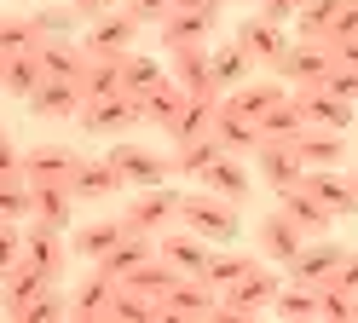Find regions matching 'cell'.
Here are the masks:
<instances>
[{
  "instance_id": "1",
  "label": "cell",
  "mask_w": 358,
  "mask_h": 323,
  "mask_svg": "<svg viewBox=\"0 0 358 323\" xmlns=\"http://www.w3.org/2000/svg\"><path fill=\"white\" fill-rule=\"evenodd\" d=\"M278 289H283V283H278V271L266 266V260H255L243 283H231L226 294H220V306H214V323H249V317H260V312L278 300Z\"/></svg>"
},
{
  "instance_id": "2",
  "label": "cell",
  "mask_w": 358,
  "mask_h": 323,
  "mask_svg": "<svg viewBox=\"0 0 358 323\" xmlns=\"http://www.w3.org/2000/svg\"><path fill=\"white\" fill-rule=\"evenodd\" d=\"M179 225H191L196 237H208V243H231V237H237V202L214 196L208 185H203V191L185 196V208H179Z\"/></svg>"
},
{
  "instance_id": "3",
  "label": "cell",
  "mask_w": 358,
  "mask_h": 323,
  "mask_svg": "<svg viewBox=\"0 0 358 323\" xmlns=\"http://www.w3.org/2000/svg\"><path fill=\"white\" fill-rule=\"evenodd\" d=\"M179 208H185V196H179V191L150 185V191H139V196L122 208V220H127V231H139V237H162V231L179 225Z\"/></svg>"
},
{
  "instance_id": "4",
  "label": "cell",
  "mask_w": 358,
  "mask_h": 323,
  "mask_svg": "<svg viewBox=\"0 0 358 323\" xmlns=\"http://www.w3.org/2000/svg\"><path fill=\"white\" fill-rule=\"evenodd\" d=\"M329 69H335V46H329V41H295V46L283 52L278 76L301 92V87H324V81H329Z\"/></svg>"
},
{
  "instance_id": "5",
  "label": "cell",
  "mask_w": 358,
  "mask_h": 323,
  "mask_svg": "<svg viewBox=\"0 0 358 323\" xmlns=\"http://www.w3.org/2000/svg\"><path fill=\"white\" fill-rule=\"evenodd\" d=\"M133 122H145V104L133 99V92H116V99H87L81 110V127L93 138H122Z\"/></svg>"
},
{
  "instance_id": "6",
  "label": "cell",
  "mask_w": 358,
  "mask_h": 323,
  "mask_svg": "<svg viewBox=\"0 0 358 323\" xmlns=\"http://www.w3.org/2000/svg\"><path fill=\"white\" fill-rule=\"evenodd\" d=\"M139 29H145V23L133 17V12L116 6V12H99V17H93V29H87L81 46H87L93 58H127V52H133V35H139Z\"/></svg>"
},
{
  "instance_id": "7",
  "label": "cell",
  "mask_w": 358,
  "mask_h": 323,
  "mask_svg": "<svg viewBox=\"0 0 358 323\" xmlns=\"http://www.w3.org/2000/svg\"><path fill=\"white\" fill-rule=\"evenodd\" d=\"M255 168H260V179L272 185V191L283 196V191H295V185H306V162H301V150L295 145H283V138H266V145L255 150Z\"/></svg>"
},
{
  "instance_id": "8",
  "label": "cell",
  "mask_w": 358,
  "mask_h": 323,
  "mask_svg": "<svg viewBox=\"0 0 358 323\" xmlns=\"http://www.w3.org/2000/svg\"><path fill=\"white\" fill-rule=\"evenodd\" d=\"M237 41H243V52H249L260 69H278L283 64V52L295 41L283 35V23L278 17H266V12H255V17H243V29H237Z\"/></svg>"
},
{
  "instance_id": "9",
  "label": "cell",
  "mask_w": 358,
  "mask_h": 323,
  "mask_svg": "<svg viewBox=\"0 0 358 323\" xmlns=\"http://www.w3.org/2000/svg\"><path fill=\"white\" fill-rule=\"evenodd\" d=\"M341 260H347V248H335L329 237H306V248L295 254V260H289V277H295V283H312V289H324V283H335Z\"/></svg>"
},
{
  "instance_id": "10",
  "label": "cell",
  "mask_w": 358,
  "mask_h": 323,
  "mask_svg": "<svg viewBox=\"0 0 358 323\" xmlns=\"http://www.w3.org/2000/svg\"><path fill=\"white\" fill-rule=\"evenodd\" d=\"M81 162L87 156L70 145H35V150H24V173H29V185H70Z\"/></svg>"
},
{
  "instance_id": "11",
  "label": "cell",
  "mask_w": 358,
  "mask_h": 323,
  "mask_svg": "<svg viewBox=\"0 0 358 323\" xmlns=\"http://www.w3.org/2000/svg\"><path fill=\"white\" fill-rule=\"evenodd\" d=\"M29 110L41 115V122H81V110H87V92H81V81H41L35 87V99H29Z\"/></svg>"
},
{
  "instance_id": "12",
  "label": "cell",
  "mask_w": 358,
  "mask_h": 323,
  "mask_svg": "<svg viewBox=\"0 0 358 323\" xmlns=\"http://www.w3.org/2000/svg\"><path fill=\"white\" fill-rule=\"evenodd\" d=\"M110 162H116V173L133 185V191H150V185H162V179L173 173V162H168V156L139 150V145H116V150H110Z\"/></svg>"
},
{
  "instance_id": "13",
  "label": "cell",
  "mask_w": 358,
  "mask_h": 323,
  "mask_svg": "<svg viewBox=\"0 0 358 323\" xmlns=\"http://www.w3.org/2000/svg\"><path fill=\"white\" fill-rule=\"evenodd\" d=\"M255 243H260V260H283V266H289V260H295V254L306 248V231H301V225L278 208V214H266V220H260Z\"/></svg>"
},
{
  "instance_id": "14",
  "label": "cell",
  "mask_w": 358,
  "mask_h": 323,
  "mask_svg": "<svg viewBox=\"0 0 358 323\" xmlns=\"http://www.w3.org/2000/svg\"><path fill=\"white\" fill-rule=\"evenodd\" d=\"M295 104H301V115H306V127H335L341 133L347 122H352V99H341V92H329V87H301L295 92Z\"/></svg>"
},
{
  "instance_id": "15",
  "label": "cell",
  "mask_w": 358,
  "mask_h": 323,
  "mask_svg": "<svg viewBox=\"0 0 358 323\" xmlns=\"http://www.w3.org/2000/svg\"><path fill=\"white\" fill-rule=\"evenodd\" d=\"M214 138H220L231 156H255V150L266 145L260 122H255V115H243L237 104H226V99H220V115H214Z\"/></svg>"
},
{
  "instance_id": "16",
  "label": "cell",
  "mask_w": 358,
  "mask_h": 323,
  "mask_svg": "<svg viewBox=\"0 0 358 323\" xmlns=\"http://www.w3.org/2000/svg\"><path fill=\"white\" fill-rule=\"evenodd\" d=\"M156 248H162V260H168V266H179L185 277H203V266H208V237H196L191 225L162 231V237H156Z\"/></svg>"
},
{
  "instance_id": "17",
  "label": "cell",
  "mask_w": 358,
  "mask_h": 323,
  "mask_svg": "<svg viewBox=\"0 0 358 323\" xmlns=\"http://www.w3.org/2000/svg\"><path fill=\"white\" fill-rule=\"evenodd\" d=\"M162 306H168V317H214V306H220V289L208 283V277H179V283L168 289V300H162Z\"/></svg>"
},
{
  "instance_id": "18",
  "label": "cell",
  "mask_w": 358,
  "mask_h": 323,
  "mask_svg": "<svg viewBox=\"0 0 358 323\" xmlns=\"http://www.w3.org/2000/svg\"><path fill=\"white\" fill-rule=\"evenodd\" d=\"M306 185H312V196H318L335 220L358 214V185H352V173H341V168H312Z\"/></svg>"
},
{
  "instance_id": "19",
  "label": "cell",
  "mask_w": 358,
  "mask_h": 323,
  "mask_svg": "<svg viewBox=\"0 0 358 323\" xmlns=\"http://www.w3.org/2000/svg\"><path fill=\"white\" fill-rule=\"evenodd\" d=\"M173 81L191 92V99H220L214 87V52L208 46H185V52H173Z\"/></svg>"
},
{
  "instance_id": "20",
  "label": "cell",
  "mask_w": 358,
  "mask_h": 323,
  "mask_svg": "<svg viewBox=\"0 0 358 323\" xmlns=\"http://www.w3.org/2000/svg\"><path fill=\"white\" fill-rule=\"evenodd\" d=\"M283 99H295V87H289L283 76H272V81H243L237 92H226V104H237L243 115H255V122H266Z\"/></svg>"
},
{
  "instance_id": "21",
  "label": "cell",
  "mask_w": 358,
  "mask_h": 323,
  "mask_svg": "<svg viewBox=\"0 0 358 323\" xmlns=\"http://www.w3.org/2000/svg\"><path fill=\"white\" fill-rule=\"evenodd\" d=\"M122 237H127V220L116 214V220H93V225H81L76 237H70V248H76V260H110V254L122 248Z\"/></svg>"
},
{
  "instance_id": "22",
  "label": "cell",
  "mask_w": 358,
  "mask_h": 323,
  "mask_svg": "<svg viewBox=\"0 0 358 323\" xmlns=\"http://www.w3.org/2000/svg\"><path fill=\"white\" fill-rule=\"evenodd\" d=\"M116 277H110L104 266H93V277L70 294V317H81V323H99V317H110V300H116Z\"/></svg>"
},
{
  "instance_id": "23",
  "label": "cell",
  "mask_w": 358,
  "mask_h": 323,
  "mask_svg": "<svg viewBox=\"0 0 358 323\" xmlns=\"http://www.w3.org/2000/svg\"><path fill=\"white\" fill-rule=\"evenodd\" d=\"M76 191L70 185H35V214H29V225H41V231H70V220H76Z\"/></svg>"
},
{
  "instance_id": "24",
  "label": "cell",
  "mask_w": 358,
  "mask_h": 323,
  "mask_svg": "<svg viewBox=\"0 0 358 323\" xmlns=\"http://www.w3.org/2000/svg\"><path fill=\"white\" fill-rule=\"evenodd\" d=\"M278 208H283V214L306 231V237H329V225H335V214H329L318 196H312V185H295V191H283V196H278Z\"/></svg>"
},
{
  "instance_id": "25",
  "label": "cell",
  "mask_w": 358,
  "mask_h": 323,
  "mask_svg": "<svg viewBox=\"0 0 358 323\" xmlns=\"http://www.w3.org/2000/svg\"><path fill=\"white\" fill-rule=\"evenodd\" d=\"M47 289H58V283H52L41 266H29V260H24V266H12V271H6V317H24Z\"/></svg>"
},
{
  "instance_id": "26",
  "label": "cell",
  "mask_w": 358,
  "mask_h": 323,
  "mask_svg": "<svg viewBox=\"0 0 358 323\" xmlns=\"http://www.w3.org/2000/svg\"><path fill=\"white\" fill-rule=\"evenodd\" d=\"M122 185H127V179L116 173V162L104 156V162H81V168H76V179H70V191H76L81 202H110V196L122 191Z\"/></svg>"
},
{
  "instance_id": "27",
  "label": "cell",
  "mask_w": 358,
  "mask_h": 323,
  "mask_svg": "<svg viewBox=\"0 0 358 323\" xmlns=\"http://www.w3.org/2000/svg\"><path fill=\"white\" fill-rule=\"evenodd\" d=\"M196 185H208L214 196H226V202H237V208H243V202H249V185H255V179H249V168H243V156H231V150H226V156H220V162H214V168L196 179Z\"/></svg>"
},
{
  "instance_id": "28",
  "label": "cell",
  "mask_w": 358,
  "mask_h": 323,
  "mask_svg": "<svg viewBox=\"0 0 358 323\" xmlns=\"http://www.w3.org/2000/svg\"><path fill=\"white\" fill-rule=\"evenodd\" d=\"M208 29H214V17H203V12H168L162 23H156V35H162V46H168V52L203 46V41H208Z\"/></svg>"
},
{
  "instance_id": "29",
  "label": "cell",
  "mask_w": 358,
  "mask_h": 323,
  "mask_svg": "<svg viewBox=\"0 0 358 323\" xmlns=\"http://www.w3.org/2000/svg\"><path fill=\"white\" fill-rule=\"evenodd\" d=\"M295 150H301L306 168H341V162H347V138L335 133V127H306L295 138Z\"/></svg>"
},
{
  "instance_id": "30",
  "label": "cell",
  "mask_w": 358,
  "mask_h": 323,
  "mask_svg": "<svg viewBox=\"0 0 358 323\" xmlns=\"http://www.w3.org/2000/svg\"><path fill=\"white\" fill-rule=\"evenodd\" d=\"M41 69H47L52 81H81V69H87V46H76L70 35L41 41Z\"/></svg>"
},
{
  "instance_id": "31",
  "label": "cell",
  "mask_w": 358,
  "mask_h": 323,
  "mask_svg": "<svg viewBox=\"0 0 358 323\" xmlns=\"http://www.w3.org/2000/svg\"><path fill=\"white\" fill-rule=\"evenodd\" d=\"M70 243H64V231H41V225H29V266H41V271H47L52 277V283H58V277H64V266H70Z\"/></svg>"
},
{
  "instance_id": "32",
  "label": "cell",
  "mask_w": 358,
  "mask_h": 323,
  "mask_svg": "<svg viewBox=\"0 0 358 323\" xmlns=\"http://www.w3.org/2000/svg\"><path fill=\"white\" fill-rule=\"evenodd\" d=\"M272 312H278L283 323H306V317H324V289H312V283H295V277H289V289H278Z\"/></svg>"
},
{
  "instance_id": "33",
  "label": "cell",
  "mask_w": 358,
  "mask_h": 323,
  "mask_svg": "<svg viewBox=\"0 0 358 323\" xmlns=\"http://www.w3.org/2000/svg\"><path fill=\"white\" fill-rule=\"evenodd\" d=\"M214 115H220V99H185V110H179L162 133L173 138V145H185V138H203V133H214Z\"/></svg>"
},
{
  "instance_id": "34",
  "label": "cell",
  "mask_w": 358,
  "mask_h": 323,
  "mask_svg": "<svg viewBox=\"0 0 358 323\" xmlns=\"http://www.w3.org/2000/svg\"><path fill=\"white\" fill-rule=\"evenodd\" d=\"M47 81V69H41V52H17V58H0V87L12 92V99H35V87Z\"/></svg>"
},
{
  "instance_id": "35",
  "label": "cell",
  "mask_w": 358,
  "mask_h": 323,
  "mask_svg": "<svg viewBox=\"0 0 358 323\" xmlns=\"http://www.w3.org/2000/svg\"><path fill=\"white\" fill-rule=\"evenodd\" d=\"M226 156V145H220L214 133H203V138H185V145H173V173H185V179H203L214 162Z\"/></svg>"
},
{
  "instance_id": "36",
  "label": "cell",
  "mask_w": 358,
  "mask_h": 323,
  "mask_svg": "<svg viewBox=\"0 0 358 323\" xmlns=\"http://www.w3.org/2000/svg\"><path fill=\"white\" fill-rule=\"evenodd\" d=\"M156 254H162V248H156V237H139V231H127V237H122V248L110 254V260H99V266L116 277V283H127V277L139 271L145 260H156Z\"/></svg>"
},
{
  "instance_id": "37",
  "label": "cell",
  "mask_w": 358,
  "mask_h": 323,
  "mask_svg": "<svg viewBox=\"0 0 358 323\" xmlns=\"http://www.w3.org/2000/svg\"><path fill=\"white\" fill-rule=\"evenodd\" d=\"M255 58L249 52H243V41H231V46H220V52H214V87H220V99H226V92H237L243 81H249L255 76Z\"/></svg>"
},
{
  "instance_id": "38",
  "label": "cell",
  "mask_w": 358,
  "mask_h": 323,
  "mask_svg": "<svg viewBox=\"0 0 358 323\" xmlns=\"http://www.w3.org/2000/svg\"><path fill=\"white\" fill-rule=\"evenodd\" d=\"M110 317L116 323H156V317H168V306L156 294H139V289H116V300H110Z\"/></svg>"
},
{
  "instance_id": "39",
  "label": "cell",
  "mask_w": 358,
  "mask_h": 323,
  "mask_svg": "<svg viewBox=\"0 0 358 323\" xmlns=\"http://www.w3.org/2000/svg\"><path fill=\"white\" fill-rule=\"evenodd\" d=\"M81 92H87V99H116V92H127L122 87V58H93V52H87Z\"/></svg>"
},
{
  "instance_id": "40",
  "label": "cell",
  "mask_w": 358,
  "mask_h": 323,
  "mask_svg": "<svg viewBox=\"0 0 358 323\" xmlns=\"http://www.w3.org/2000/svg\"><path fill=\"white\" fill-rule=\"evenodd\" d=\"M168 76H173V69H162L156 58H139V52H127V58H122V87L133 92V99H145V92H156V87H162Z\"/></svg>"
},
{
  "instance_id": "41",
  "label": "cell",
  "mask_w": 358,
  "mask_h": 323,
  "mask_svg": "<svg viewBox=\"0 0 358 323\" xmlns=\"http://www.w3.org/2000/svg\"><path fill=\"white\" fill-rule=\"evenodd\" d=\"M185 99H191V92H185V87H179L173 76H168V81H162V87H156V92H145V99H139V104H145V122H156V127H168V122H173V115H179V110H185Z\"/></svg>"
},
{
  "instance_id": "42",
  "label": "cell",
  "mask_w": 358,
  "mask_h": 323,
  "mask_svg": "<svg viewBox=\"0 0 358 323\" xmlns=\"http://www.w3.org/2000/svg\"><path fill=\"white\" fill-rule=\"evenodd\" d=\"M179 277H185V271H179V266H168L162 254H156V260H145L139 271L127 277V289H139V294H156V300H168V289L179 283Z\"/></svg>"
},
{
  "instance_id": "43",
  "label": "cell",
  "mask_w": 358,
  "mask_h": 323,
  "mask_svg": "<svg viewBox=\"0 0 358 323\" xmlns=\"http://www.w3.org/2000/svg\"><path fill=\"white\" fill-rule=\"evenodd\" d=\"M41 23L35 17H6L0 23V58H17V52H41Z\"/></svg>"
},
{
  "instance_id": "44",
  "label": "cell",
  "mask_w": 358,
  "mask_h": 323,
  "mask_svg": "<svg viewBox=\"0 0 358 323\" xmlns=\"http://www.w3.org/2000/svg\"><path fill=\"white\" fill-rule=\"evenodd\" d=\"M260 133H266V138H283V145H295V138L306 133V115H301V104H295V99H283V104H278V110L260 122Z\"/></svg>"
},
{
  "instance_id": "45",
  "label": "cell",
  "mask_w": 358,
  "mask_h": 323,
  "mask_svg": "<svg viewBox=\"0 0 358 323\" xmlns=\"http://www.w3.org/2000/svg\"><path fill=\"white\" fill-rule=\"evenodd\" d=\"M249 254H208V266H203V277H208V283L220 289V294H226L231 283H243V277H249Z\"/></svg>"
},
{
  "instance_id": "46",
  "label": "cell",
  "mask_w": 358,
  "mask_h": 323,
  "mask_svg": "<svg viewBox=\"0 0 358 323\" xmlns=\"http://www.w3.org/2000/svg\"><path fill=\"white\" fill-rule=\"evenodd\" d=\"M324 317L329 323H352L358 317V294L341 289V283H324Z\"/></svg>"
},
{
  "instance_id": "47",
  "label": "cell",
  "mask_w": 358,
  "mask_h": 323,
  "mask_svg": "<svg viewBox=\"0 0 358 323\" xmlns=\"http://www.w3.org/2000/svg\"><path fill=\"white\" fill-rule=\"evenodd\" d=\"M52 317H70V300H64L58 289H47V294H41L35 306H29L24 317H17V323H52Z\"/></svg>"
},
{
  "instance_id": "48",
  "label": "cell",
  "mask_w": 358,
  "mask_h": 323,
  "mask_svg": "<svg viewBox=\"0 0 358 323\" xmlns=\"http://www.w3.org/2000/svg\"><path fill=\"white\" fill-rule=\"evenodd\" d=\"M76 17H81L76 6H47V12H35V23H41V35H47V41H52V35H70Z\"/></svg>"
},
{
  "instance_id": "49",
  "label": "cell",
  "mask_w": 358,
  "mask_h": 323,
  "mask_svg": "<svg viewBox=\"0 0 358 323\" xmlns=\"http://www.w3.org/2000/svg\"><path fill=\"white\" fill-rule=\"evenodd\" d=\"M122 12H133L139 23H150V29H156V23L173 12V0H122Z\"/></svg>"
},
{
  "instance_id": "50",
  "label": "cell",
  "mask_w": 358,
  "mask_h": 323,
  "mask_svg": "<svg viewBox=\"0 0 358 323\" xmlns=\"http://www.w3.org/2000/svg\"><path fill=\"white\" fill-rule=\"evenodd\" d=\"M324 87H329V92H341V99H352V104H358V69H347V64H335Z\"/></svg>"
},
{
  "instance_id": "51",
  "label": "cell",
  "mask_w": 358,
  "mask_h": 323,
  "mask_svg": "<svg viewBox=\"0 0 358 323\" xmlns=\"http://www.w3.org/2000/svg\"><path fill=\"white\" fill-rule=\"evenodd\" d=\"M301 6H306V0H260V12H266V17H278V23L301 17Z\"/></svg>"
},
{
  "instance_id": "52",
  "label": "cell",
  "mask_w": 358,
  "mask_h": 323,
  "mask_svg": "<svg viewBox=\"0 0 358 323\" xmlns=\"http://www.w3.org/2000/svg\"><path fill=\"white\" fill-rule=\"evenodd\" d=\"M329 46H335V64L358 69V35H341V41H329Z\"/></svg>"
},
{
  "instance_id": "53",
  "label": "cell",
  "mask_w": 358,
  "mask_h": 323,
  "mask_svg": "<svg viewBox=\"0 0 358 323\" xmlns=\"http://www.w3.org/2000/svg\"><path fill=\"white\" fill-rule=\"evenodd\" d=\"M226 0H173V12H203V17H220Z\"/></svg>"
},
{
  "instance_id": "54",
  "label": "cell",
  "mask_w": 358,
  "mask_h": 323,
  "mask_svg": "<svg viewBox=\"0 0 358 323\" xmlns=\"http://www.w3.org/2000/svg\"><path fill=\"white\" fill-rule=\"evenodd\" d=\"M335 283L358 294V254H347V260H341V271H335Z\"/></svg>"
},
{
  "instance_id": "55",
  "label": "cell",
  "mask_w": 358,
  "mask_h": 323,
  "mask_svg": "<svg viewBox=\"0 0 358 323\" xmlns=\"http://www.w3.org/2000/svg\"><path fill=\"white\" fill-rule=\"evenodd\" d=\"M70 6H76L81 17H99V12H116L122 0H70Z\"/></svg>"
},
{
  "instance_id": "56",
  "label": "cell",
  "mask_w": 358,
  "mask_h": 323,
  "mask_svg": "<svg viewBox=\"0 0 358 323\" xmlns=\"http://www.w3.org/2000/svg\"><path fill=\"white\" fill-rule=\"evenodd\" d=\"M243 6H260V0H243Z\"/></svg>"
},
{
  "instance_id": "57",
  "label": "cell",
  "mask_w": 358,
  "mask_h": 323,
  "mask_svg": "<svg viewBox=\"0 0 358 323\" xmlns=\"http://www.w3.org/2000/svg\"><path fill=\"white\" fill-rule=\"evenodd\" d=\"M352 185H358V168H352Z\"/></svg>"
}]
</instances>
